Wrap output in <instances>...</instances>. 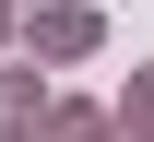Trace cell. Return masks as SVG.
Instances as JSON below:
<instances>
[{
	"mask_svg": "<svg viewBox=\"0 0 154 142\" xmlns=\"http://www.w3.org/2000/svg\"><path fill=\"white\" fill-rule=\"evenodd\" d=\"M36 47L48 59H83V47H95V12H36Z\"/></svg>",
	"mask_w": 154,
	"mask_h": 142,
	"instance_id": "6da1fadb",
	"label": "cell"
},
{
	"mask_svg": "<svg viewBox=\"0 0 154 142\" xmlns=\"http://www.w3.org/2000/svg\"><path fill=\"white\" fill-rule=\"evenodd\" d=\"M36 107H48L36 83H24V71H0V130H36Z\"/></svg>",
	"mask_w": 154,
	"mask_h": 142,
	"instance_id": "7a4b0ae2",
	"label": "cell"
},
{
	"mask_svg": "<svg viewBox=\"0 0 154 142\" xmlns=\"http://www.w3.org/2000/svg\"><path fill=\"white\" fill-rule=\"evenodd\" d=\"M119 130H131V142H154V71L131 83V107H119Z\"/></svg>",
	"mask_w": 154,
	"mask_h": 142,
	"instance_id": "3957f363",
	"label": "cell"
},
{
	"mask_svg": "<svg viewBox=\"0 0 154 142\" xmlns=\"http://www.w3.org/2000/svg\"><path fill=\"white\" fill-rule=\"evenodd\" d=\"M59 142H107V130H95V119H59Z\"/></svg>",
	"mask_w": 154,
	"mask_h": 142,
	"instance_id": "277c9868",
	"label": "cell"
}]
</instances>
